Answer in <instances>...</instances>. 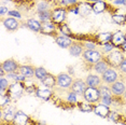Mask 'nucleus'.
Segmentation results:
<instances>
[{"label": "nucleus", "instance_id": "1a4fd4ad", "mask_svg": "<svg viewBox=\"0 0 126 125\" xmlns=\"http://www.w3.org/2000/svg\"><path fill=\"white\" fill-rule=\"evenodd\" d=\"M35 96L42 101H50L54 97V92L52 89H48V87H45L43 85H40V86L37 87Z\"/></svg>", "mask_w": 126, "mask_h": 125}, {"label": "nucleus", "instance_id": "aec40b11", "mask_svg": "<svg viewBox=\"0 0 126 125\" xmlns=\"http://www.w3.org/2000/svg\"><path fill=\"white\" fill-rule=\"evenodd\" d=\"M85 82H86L87 86L90 87H99L102 84L101 76L97 75L95 72H90L85 77Z\"/></svg>", "mask_w": 126, "mask_h": 125}, {"label": "nucleus", "instance_id": "39448f33", "mask_svg": "<svg viewBox=\"0 0 126 125\" xmlns=\"http://www.w3.org/2000/svg\"><path fill=\"white\" fill-rule=\"evenodd\" d=\"M17 111L15 106H13L12 104L10 106L0 109V119H1V124L4 125H12V122L14 120L15 113Z\"/></svg>", "mask_w": 126, "mask_h": 125}, {"label": "nucleus", "instance_id": "7c9ffc66", "mask_svg": "<svg viewBox=\"0 0 126 125\" xmlns=\"http://www.w3.org/2000/svg\"><path fill=\"white\" fill-rule=\"evenodd\" d=\"M125 119V116L122 114V113H120L119 111H116V110H112L111 109L110 113H109L108 115V120L113 122V123H116V124H121V122Z\"/></svg>", "mask_w": 126, "mask_h": 125}, {"label": "nucleus", "instance_id": "e433bc0d", "mask_svg": "<svg viewBox=\"0 0 126 125\" xmlns=\"http://www.w3.org/2000/svg\"><path fill=\"white\" fill-rule=\"evenodd\" d=\"M53 1H56L55 5H61V7H64L66 9H69V8L78 4L80 0H53Z\"/></svg>", "mask_w": 126, "mask_h": 125}, {"label": "nucleus", "instance_id": "2f4dec72", "mask_svg": "<svg viewBox=\"0 0 126 125\" xmlns=\"http://www.w3.org/2000/svg\"><path fill=\"white\" fill-rule=\"evenodd\" d=\"M77 108H78V110L84 113H92L94 111V105L91 103H87L85 100L79 101L78 105H77Z\"/></svg>", "mask_w": 126, "mask_h": 125}, {"label": "nucleus", "instance_id": "4d7b16f0", "mask_svg": "<svg viewBox=\"0 0 126 125\" xmlns=\"http://www.w3.org/2000/svg\"><path fill=\"white\" fill-rule=\"evenodd\" d=\"M51 1H53V0H51Z\"/></svg>", "mask_w": 126, "mask_h": 125}, {"label": "nucleus", "instance_id": "c756f323", "mask_svg": "<svg viewBox=\"0 0 126 125\" xmlns=\"http://www.w3.org/2000/svg\"><path fill=\"white\" fill-rule=\"evenodd\" d=\"M79 95L77 93H74L73 91H66V103L70 106H77L79 103Z\"/></svg>", "mask_w": 126, "mask_h": 125}, {"label": "nucleus", "instance_id": "79ce46f5", "mask_svg": "<svg viewBox=\"0 0 126 125\" xmlns=\"http://www.w3.org/2000/svg\"><path fill=\"white\" fill-rule=\"evenodd\" d=\"M101 47V52L104 53V55H107V54L111 53L113 50H115V47L111 43V42H108V43H105L102 45H100Z\"/></svg>", "mask_w": 126, "mask_h": 125}, {"label": "nucleus", "instance_id": "49530a36", "mask_svg": "<svg viewBox=\"0 0 126 125\" xmlns=\"http://www.w3.org/2000/svg\"><path fill=\"white\" fill-rule=\"evenodd\" d=\"M9 8H8V5L5 4H1L0 5V15H1V17L3 18L4 15H8V12H9Z\"/></svg>", "mask_w": 126, "mask_h": 125}, {"label": "nucleus", "instance_id": "864d4df0", "mask_svg": "<svg viewBox=\"0 0 126 125\" xmlns=\"http://www.w3.org/2000/svg\"><path fill=\"white\" fill-rule=\"evenodd\" d=\"M122 98H123V100H124V103L126 104V91H125V92H124V94H123Z\"/></svg>", "mask_w": 126, "mask_h": 125}, {"label": "nucleus", "instance_id": "dca6fc26", "mask_svg": "<svg viewBox=\"0 0 126 125\" xmlns=\"http://www.w3.org/2000/svg\"><path fill=\"white\" fill-rule=\"evenodd\" d=\"M126 40V32L123 30H115L112 32V39H111V43H112L115 49H121V47Z\"/></svg>", "mask_w": 126, "mask_h": 125}, {"label": "nucleus", "instance_id": "c03bdc74", "mask_svg": "<svg viewBox=\"0 0 126 125\" xmlns=\"http://www.w3.org/2000/svg\"><path fill=\"white\" fill-rule=\"evenodd\" d=\"M117 70H119L121 76L126 77V56L124 57V59H123V62H121V65L119 66V68H117Z\"/></svg>", "mask_w": 126, "mask_h": 125}, {"label": "nucleus", "instance_id": "c9c22d12", "mask_svg": "<svg viewBox=\"0 0 126 125\" xmlns=\"http://www.w3.org/2000/svg\"><path fill=\"white\" fill-rule=\"evenodd\" d=\"M12 103H13L12 98L10 97V95L8 93L0 94V109H3V108L10 106Z\"/></svg>", "mask_w": 126, "mask_h": 125}, {"label": "nucleus", "instance_id": "3c124183", "mask_svg": "<svg viewBox=\"0 0 126 125\" xmlns=\"http://www.w3.org/2000/svg\"><path fill=\"white\" fill-rule=\"evenodd\" d=\"M121 50H122V52H123V53L126 54V40H125V42L123 43V45L121 47Z\"/></svg>", "mask_w": 126, "mask_h": 125}, {"label": "nucleus", "instance_id": "423d86ee", "mask_svg": "<svg viewBox=\"0 0 126 125\" xmlns=\"http://www.w3.org/2000/svg\"><path fill=\"white\" fill-rule=\"evenodd\" d=\"M57 79V87L63 91H69L71 89L74 79L68 72H61L56 76Z\"/></svg>", "mask_w": 126, "mask_h": 125}, {"label": "nucleus", "instance_id": "8fccbe9b", "mask_svg": "<svg viewBox=\"0 0 126 125\" xmlns=\"http://www.w3.org/2000/svg\"><path fill=\"white\" fill-rule=\"evenodd\" d=\"M67 70H68V73H69L70 76H73L74 75V68L72 66H69L67 68Z\"/></svg>", "mask_w": 126, "mask_h": 125}, {"label": "nucleus", "instance_id": "0eeeda50", "mask_svg": "<svg viewBox=\"0 0 126 125\" xmlns=\"http://www.w3.org/2000/svg\"><path fill=\"white\" fill-rule=\"evenodd\" d=\"M120 78H121V75H120L119 70H117L116 68H113V67H109L108 69L101 75L102 83L107 84V85L113 84L114 82L117 81Z\"/></svg>", "mask_w": 126, "mask_h": 125}, {"label": "nucleus", "instance_id": "6ab92c4d", "mask_svg": "<svg viewBox=\"0 0 126 125\" xmlns=\"http://www.w3.org/2000/svg\"><path fill=\"white\" fill-rule=\"evenodd\" d=\"M78 9H79L80 16H81V17H87L91 14H93L92 3L86 1V0H80L78 3Z\"/></svg>", "mask_w": 126, "mask_h": 125}, {"label": "nucleus", "instance_id": "5fc2aeb1", "mask_svg": "<svg viewBox=\"0 0 126 125\" xmlns=\"http://www.w3.org/2000/svg\"><path fill=\"white\" fill-rule=\"evenodd\" d=\"M86 1L91 2V3H94V2H97V1H100V0H86Z\"/></svg>", "mask_w": 126, "mask_h": 125}, {"label": "nucleus", "instance_id": "9d476101", "mask_svg": "<svg viewBox=\"0 0 126 125\" xmlns=\"http://www.w3.org/2000/svg\"><path fill=\"white\" fill-rule=\"evenodd\" d=\"M2 25L5 28V30L9 31V32H13V31H16L21 27V21L14 18V17H10V16H7V17L2 18Z\"/></svg>", "mask_w": 126, "mask_h": 125}, {"label": "nucleus", "instance_id": "b1692460", "mask_svg": "<svg viewBox=\"0 0 126 125\" xmlns=\"http://www.w3.org/2000/svg\"><path fill=\"white\" fill-rule=\"evenodd\" d=\"M25 26H26L30 31H33V32H40L41 31V26H42V23L39 21L38 18L36 17H29L26 19L25 22Z\"/></svg>", "mask_w": 126, "mask_h": 125}, {"label": "nucleus", "instance_id": "603ef678", "mask_svg": "<svg viewBox=\"0 0 126 125\" xmlns=\"http://www.w3.org/2000/svg\"><path fill=\"white\" fill-rule=\"evenodd\" d=\"M4 2H14L15 3V0H1V4H4Z\"/></svg>", "mask_w": 126, "mask_h": 125}, {"label": "nucleus", "instance_id": "4c0bfd02", "mask_svg": "<svg viewBox=\"0 0 126 125\" xmlns=\"http://www.w3.org/2000/svg\"><path fill=\"white\" fill-rule=\"evenodd\" d=\"M81 42L85 50H96L97 47H98V44L94 40V37L93 38H87V39H84V40H81Z\"/></svg>", "mask_w": 126, "mask_h": 125}, {"label": "nucleus", "instance_id": "7ed1b4c3", "mask_svg": "<svg viewBox=\"0 0 126 125\" xmlns=\"http://www.w3.org/2000/svg\"><path fill=\"white\" fill-rule=\"evenodd\" d=\"M8 94L12 98L13 101L19 100L25 93V83L23 82H12L8 89Z\"/></svg>", "mask_w": 126, "mask_h": 125}, {"label": "nucleus", "instance_id": "de8ad7c7", "mask_svg": "<svg viewBox=\"0 0 126 125\" xmlns=\"http://www.w3.org/2000/svg\"><path fill=\"white\" fill-rule=\"evenodd\" d=\"M68 13H71L73 15H78L80 16V12H79V9H78V4L74 5V7H71L68 9Z\"/></svg>", "mask_w": 126, "mask_h": 125}, {"label": "nucleus", "instance_id": "c85d7f7f", "mask_svg": "<svg viewBox=\"0 0 126 125\" xmlns=\"http://www.w3.org/2000/svg\"><path fill=\"white\" fill-rule=\"evenodd\" d=\"M109 68V65H108V62H106V59L105 58H102V59H100L99 62H97L95 65H93L91 68V70H93L95 73H97V75H99V76H101L102 73H104L106 70H107Z\"/></svg>", "mask_w": 126, "mask_h": 125}, {"label": "nucleus", "instance_id": "ea45409f", "mask_svg": "<svg viewBox=\"0 0 126 125\" xmlns=\"http://www.w3.org/2000/svg\"><path fill=\"white\" fill-rule=\"evenodd\" d=\"M37 85L35 84V82L30 79H27V81L25 82V93L26 94H36L37 91Z\"/></svg>", "mask_w": 126, "mask_h": 125}, {"label": "nucleus", "instance_id": "09e8293b", "mask_svg": "<svg viewBox=\"0 0 126 125\" xmlns=\"http://www.w3.org/2000/svg\"><path fill=\"white\" fill-rule=\"evenodd\" d=\"M31 1L32 0H15V3H18V4H28V3H30L31 5H33V3H31Z\"/></svg>", "mask_w": 126, "mask_h": 125}, {"label": "nucleus", "instance_id": "393cba45", "mask_svg": "<svg viewBox=\"0 0 126 125\" xmlns=\"http://www.w3.org/2000/svg\"><path fill=\"white\" fill-rule=\"evenodd\" d=\"M111 39H112V32L111 31H101V32L94 36V40L96 41V43L98 45L111 42Z\"/></svg>", "mask_w": 126, "mask_h": 125}, {"label": "nucleus", "instance_id": "4468645a", "mask_svg": "<svg viewBox=\"0 0 126 125\" xmlns=\"http://www.w3.org/2000/svg\"><path fill=\"white\" fill-rule=\"evenodd\" d=\"M110 87H111V91H112V94L114 97H122L124 92L126 91V84L124 80L121 78L114 82L113 84H111Z\"/></svg>", "mask_w": 126, "mask_h": 125}, {"label": "nucleus", "instance_id": "a211bd4d", "mask_svg": "<svg viewBox=\"0 0 126 125\" xmlns=\"http://www.w3.org/2000/svg\"><path fill=\"white\" fill-rule=\"evenodd\" d=\"M84 47H83L82 42L79 40H74L70 47L68 49V52L72 57H82V54L84 52Z\"/></svg>", "mask_w": 126, "mask_h": 125}, {"label": "nucleus", "instance_id": "f03ea898", "mask_svg": "<svg viewBox=\"0 0 126 125\" xmlns=\"http://www.w3.org/2000/svg\"><path fill=\"white\" fill-rule=\"evenodd\" d=\"M104 53L101 52V50H84V52L82 54L83 61L86 62L87 65H90L91 68L93 65H95L97 62H99L100 59L104 58Z\"/></svg>", "mask_w": 126, "mask_h": 125}, {"label": "nucleus", "instance_id": "ddd939ff", "mask_svg": "<svg viewBox=\"0 0 126 125\" xmlns=\"http://www.w3.org/2000/svg\"><path fill=\"white\" fill-rule=\"evenodd\" d=\"M21 65L18 64L15 59L13 58H9V59H5L1 62L0 67L4 70L7 73H12V72H17L18 71V68Z\"/></svg>", "mask_w": 126, "mask_h": 125}, {"label": "nucleus", "instance_id": "f8f14e48", "mask_svg": "<svg viewBox=\"0 0 126 125\" xmlns=\"http://www.w3.org/2000/svg\"><path fill=\"white\" fill-rule=\"evenodd\" d=\"M31 122V118L23 110H17L14 116L12 125H29Z\"/></svg>", "mask_w": 126, "mask_h": 125}, {"label": "nucleus", "instance_id": "bb28decb", "mask_svg": "<svg viewBox=\"0 0 126 125\" xmlns=\"http://www.w3.org/2000/svg\"><path fill=\"white\" fill-rule=\"evenodd\" d=\"M41 85H43L45 87H48V89H55L57 87V79H56V76L52 75V73L48 72L47 77L43 79V80L40 81Z\"/></svg>", "mask_w": 126, "mask_h": 125}, {"label": "nucleus", "instance_id": "6e6d98bb", "mask_svg": "<svg viewBox=\"0 0 126 125\" xmlns=\"http://www.w3.org/2000/svg\"><path fill=\"white\" fill-rule=\"evenodd\" d=\"M123 1V4H124V8H126V0H122Z\"/></svg>", "mask_w": 126, "mask_h": 125}, {"label": "nucleus", "instance_id": "72a5a7b5", "mask_svg": "<svg viewBox=\"0 0 126 125\" xmlns=\"http://www.w3.org/2000/svg\"><path fill=\"white\" fill-rule=\"evenodd\" d=\"M57 27H58V33H61V35H64V36H67V37H69V38L74 39L73 31L71 30L70 26L67 24V23H64V24H62V25H58Z\"/></svg>", "mask_w": 126, "mask_h": 125}, {"label": "nucleus", "instance_id": "4be33fe9", "mask_svg": "<svg viewBox=\"0 0 126 125\" xmlns=\"http://www.w3.org/2000/svg\"><path fill=\"white\" fill-rule=\"evenodd\" d=\"M111 22L117 26H124L126 25V13L120 12V9H115L111 13Z\"/></svg>", "mask_w": 126, "mask_h": 125}, {"label": "nucleus", "instance_id": "f257e3e1", "mask_svg": "<svg viewBox=\"0 0 126 125\" xmlns=\"http://www.w3.org/2000/svg\"><path fill=\"white\" fill-rule=\"evenodd\" d=\"M125 54L122 52L121 49H115L113 50L111 53L107 54L104 56V58L106 59V62H108L109 67H113V68H119V66L121 65V62H123V59L125 57Z\"/></svg>", "mask_w": 126, "mask_h": 125}, {"label": "nucleus", "instance_id": "f704fd0d", "mask_svg": "<svg viewBox=\"0 0 126 125\" xmlns=\"http://www.w3.org/2000/svg\"><path fill=\"white\" fill-rule=\"evenodd\" d=\"M98 90H99V93H100V99L105 98V97H113V94H112V91H111L110 85L102 83L98 87Z\"/></svg>", "mask_w": 126, "mask_h": 125}, {"label": "nucleus", "instance_id": "20e7f679", "mask_svg": "<svg viewBox=\"0 0 126 125\" xmlns=\"http://www.w3.org/2000/svg\"><path fill=\"white\" fill-rule=\"evenodd\" d=\"M67 15H68V9H66L64 7L61 5H54L52 9V22L54 24L62 25L66 23L67 19Z\"/></svg>", "mask_w": 126, "mask_h": 125}, {"label": "nucleus", "instance_id": "473e14b6", "mask_svg": "<svg viewBox=\"0 0 126 125\" xmlns=\"http://www.w3.org/2000/svg\"><path fill=\"white\" fill-rule=\"evenodd\" d=\"M37 18L41 23H47L52 21V10H47V11H40L36 12Z\"/></svg>", "mask_w": 126, "mask_h": 125}, {"label": "nucleus", "instance_id": "6e6552de", "mask_svg": "<svg viewBox=\"0 0 126 125\" xmlns=\"http://www.w3.org/2000/svg\"><path fill=\"white\" fill-rule=\"evenodd\" d=\"M83 100L87 101V103H91L93 105L100 103V93L98 87H90L88 86L86 91L83 94Z\"/></svg>", "mask_w": 126, "mask_h": 125}, {"label": "nucleus", "instance_id": "37998d69", "mask_svg": "<svg viewBox=\"0 0 126 125\" xmlns=\"http://www.w3.org/2000/svg\"><path fill=\"white\" fill-rule=\"evenodd\" d=\"M7 16H10V17H14L16 19H18V21H21L23 15L21 13V11L17 10V9H10L9 12H8V15Z\"/></svg>", "mask_w": 126, "mask_h": 125}, {"label": "nucleus", "instance_id": "a18cd8bd", "mask_svg": "<svg viewBox=\"0 0 126 125\" xmlns=\"http://www.w3.org/2000/svg\"><path fill=\"white\" fill-rule=\"evenodd\" d=\"M113 97H105V98H101L100 99V103H102L104 105H106V106H109V107H112L113 105Z\"/></svg>", "mask_w": 126, "mask_h": 125}, {"label": "nucleus", "instance_id": "9b49d317", "mask_svg": "<svg viewBox=\"0 0 126 125\" xmlns=\"http://www.w3.org/2000/svg\"><path fill=\"white\" fill-rule=\"evenodd\" d=\"M40 33L44 36H52L55 37L58 35V27H57L56 24L51 21V22H47V23H42V26H41V31Z\"/></svg>", "mask_w": 126, "mask_h": 125}, {"label": "nucleus", "instance_id": "a878e982", "mask_svg": "<svg viewBox=\"0 0 126 125\" xmlns=\"http://www.w3.org/2000/svg\"><path fill=\"white\" fill-rule=\"evenodd\" d=\"M53 7L54 5H52V1L51 0H36L33 2V8H35L36 12L52 10Z\"/></svg>", "mask_w": 126, "mask_h": 125}, {"label": "nucleus", "instance_id": "412c9836", "mask_svg": "<svg viewBox=\"0 0 126 125\" xmlns=\"http://www.w3.org/2000/svg\"><path fill=\"white\" fill-rule=\"evenodd\" d=\"M87 84L85 80H82V79H74L72 85H71V91H73L74 93H77L79 96H83L84 92L87 89Z\"/></svg>", "mask_w": 126, "mask_h": 125}, {"label": "nucleus", "instance_id": "2eb2a0df", "mask_svg": "<svg viewBox=\"0 0 126 125\" xmlns=\"http://www.w3.org/2000/svg\"><path fill=\"white\" fill-rule=\"evenodd\" d=\"M92 8H93V14L100 15V14H104L110 9V3L107 0H100V1L92 3Z\"/></svg>", "mask_w": 126, "mask_h": 125}, {"label": "nucleus", "instance_id": "a19ab883", "mask_svg": "<svg viewBox=\"0 0 126 125\" xmlns=\"http://www.w3.org/2000/svg\"><path fill=\"white\" fill-rule=\"evenodd\" d=\"M10 84H11V82L5 77H0V94L7 93Z\"/></svg>", "mask_w": 126, "mask_h": 125}, {"label": "nucleus", "instance_id": "cd10ccee", "mask_svg": "<svg viewBox=\"0 0 126 125\" xmlns=\"http://www.w3.org/2000/svg\"><path fill=\"white\" fill-rule=\"evenodd\" d=\"M35 69L36 67H33L32 65H21L18 68V72L24 76L25 78L32 79L35 77Z\"/></svg>", "mask_w": 126, "mask_h": 125}, {"label": "nucleus", "instance_id": "5701e85b", "mask_svg": "<svg viewBox=\"0 0 126 125\" xmlns=\"http://www.w3.org/2000/svg\"><path fill=\"white\" fill-rule=\"evenodd\" d=\"M54 40H55V43L58 45L61 49H69L70 45L72 44V42L74 41V39L72 38H69V37L67 36H64V35H61V33H58L55 38H54Z\"/></svg>", "mask_w": 126, "mask_h": 125}, {"label": "nucleus", "instance_id": "f3484780", "mask_svg": "<svg viewBox=\"0 0 126 125\" xmlns=\"http://www.w3.org/2000/svg\"><path fill=\"white\" fill-rule=\"evenodd\" d=\"M110 111H111V107L106 106V105H104L102 103H98V104L94 105L93 113L101 119H108V115H109V113H110Z\"/></svg>", "mask_w": 126, "mask_h": 125}, {"label": "nucleus", "instance_id": "58836bf2", "mask_svg": "<svg viewBox=\"0 0 126 125\" xmlns=\"http://www.w3.org/2000/svg\"><path fill=\"white\" fill-rule=\"evenodd\" d=\"M47 73H48V71L45 69L44 67H42V66L36 67V69H35V78L38 81H41V80H43L45 77H47Z\"/></svg>", "mask_w": 126, "mask_h": 125}]
</instances>
